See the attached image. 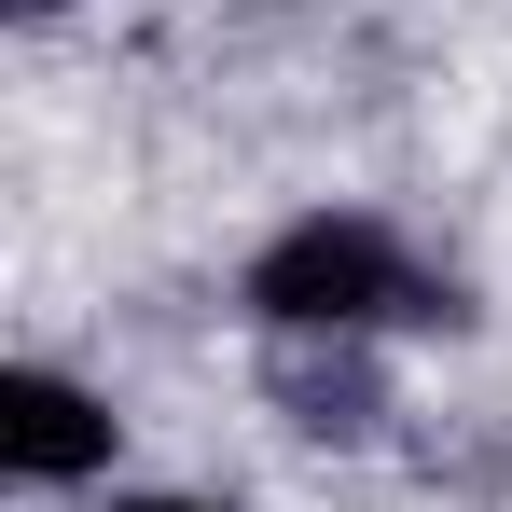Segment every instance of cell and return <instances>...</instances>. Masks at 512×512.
<instances>
[{
    "instance_id": "1",
    "label": "cell",
    "mask_w": 512,
    "mask_h": 512,
    "mask_svg": "<svg viewBox=\"0 0 512 512\" xmlns=\"http://www.w3.org/2000/svg\"><path fill=\"white\" fill-rule=\"evenodd\" d=\"M236 319H250V346H416L457 319V277L429 263L416 222H388L360 194H305L250 236Z\"/></svg>"
},
{
    "instance_id": "2",
    "label": "cell",
    "mask_w": 512,
    "mask_h": 512,
    "mask_svg": "<svg viewBox=\"0 0 512 512\" xmlns=\"http://www.w3.org/2000/svg\"><path fill=\"white\" fill-rule=\"evenodd\" d=\"M0 485L14 499H111L125 485V402H111V374L56 360V346H14L0 360Z\"/></svg>"
},
{
    "instance_id": "3",
    "label": "cell",
    "mask_w": 512,
    "mask_h": 512,
    "mask_svg": "<svg viewBox=\"0 0 512 512\" xmlns=\"http://www.w3.org/2000/svg\"><path fill=\"white\" fill-rule=\"evenodd\" d=\"M84 512H263V499H236V485H111Z\"/></svg>"
}]
</instances>
